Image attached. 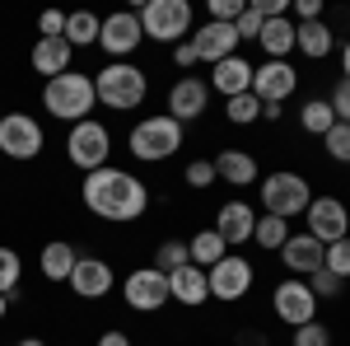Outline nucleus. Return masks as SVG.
<instances>
[{"label":"nucleus","instance_id":"c9c22d12","mask_svg":"<svg viewBox=\"0 0 350 346\" xmlns=\"http://www.w3.org/2000/svg\"><path fill=\"white\" fill-rule=\"evenodd\" d=\"M341 286H346V281H336L332 271H313V276H308V291L318 295V304H323V299H336Z\"/></svg>","mask_w":350,"mask_h":346},{"label":"nucleus","instance_id":"37998d69","mask_svg":"<svg viewBox=\"0 0 350 346\" xmlns=\"http://www.w3.org/2000/svg\"><path fill=\"white\" fill-rule=\"evenodd\" d=\"M295 14H299V24H313V19H323V0H299Z\"/></svg>","mask_w":350,"mask_h":346},{"label":"nucleus","instance_id":"f3484780","mask_svg":"<svg viewBox=\"0 0 350 346\" xmlns=\"http://www.w3.org/2000/svg\"><path fill=\"white\" fill-rule=\"evenodd\" d=\"M191 47H196V56L201 61H224V56H239V33H234V24H201L196 28V38H191Z\"/></svg>","mask_w":350,"mask_h":346},{"label":"nucleus","instance_id":"49530a36","mask_svg":"<svg viewBox=\"0 0 350 346\" xmlns=\"http://www.w3.org/2000/svg\"><path fill=\"white\" fill-rule=\"evenodd\" d=\"M341 80H350V38H346V47H341Z\"/></svg>","mask_w":350,"mask_h":346},{"label":"nucleus","instance_id":"473e14b6","mask_svg":"<svg viewBox=\"0 0 350 346\" xmlns=\"http://www.w3.org/2000/svg\"><path fill=\"white\" fill-rule=\"evenodd\" d=\"M187 262H191V258H187V243H183V239H168L159 253H154V267H159L163 276L178 271V267H187Z\"/></svg>","mask_w":350,"mask_h":346},{"label":"nucleus","instance_id":"bb28decb","mask_svg":"<svg viewBox=\"0 0 350 346\" xmlns=\"http://www.w3.org/2000/svg\"><path fill=\"white\" fill-rule=\"evenodd\" d=\"M98 28H103V19L98 14H89V10H75V14H66V42L70 47H94L98 42Z\"/></svg>","mask_w":350,"mask_h":346},{"label":"nucleus","instance_id":"09e8293b","mask_svg":"<svg viewBox=\"0 0 350 346\" xmlns=\"http://www.w3.org/2000/svg\"><path fill=\"white\" fill-rule=\"evenodd\" d=\"M19 346H47V342H42V337H24Z\"/></svg>","mask_w":350,"mask_h":346},{"label":"nucleus","instance_id":"20e7f679","mask_svg":"<svg viewBox=\"0 0 350 346\" xmlns=\"http://www.w3.org/2000/svg\"><path fill=\"white\" fill-rule=\"evenodd\" d=\"M126 150H131V160H140V164H163L168 155L183 150V122H173L168 112L145 117V122H135V127H131Z\"/></svg>","mask_w":350,"mask_h":346},{"label":"nucleus","instance_id":"4be33fe9","mask_svg":"<svg viewBox=\"0 0 350 346\" xmlns=\"http://www.w3.org/2000/svg\"><path fill=\"white\" fill-rule=\"evenodd\" d=\"M168 295L178 299V304H187V309H196V304H206L211 299V286H206V271L201 267H178V271H168Z\"/></svg>","mask_w":350,"mask_h":346},{"label":"nucleus","instance_id":"58836bf2","mask_svg":"<svg viewBox=\"0 0 350 346\" xmlns=\"http://www.w3.org/2000/svg\"><path fill=\"white\" fill-rule=\"evenodd\" d=\"M183 183H187V187H211V183H215V164H211V160H191L187 173H183Z\"/></svg>","mask_w":350,"mask_h":346},{"label":"nucleus","instance_id":"7ed1b4c3","mask_svg":"<svg viewBox=\"0 0 350 346\" xmlns=\"http://www.w3.org/2000/svg\"><path fill=\"white\" fill-rule=\"evenodd\" d=\"M94 94H98V103H108L112 112H131V108L145 103L150 80H145V71L131 66V61H108V66L94 75Z\"/></svg>","mask_w":350,"mask_h":346},{"label":"nucleus","instance_id":"8fccbe9b","mask_svg":"<svg viewBox=\"0 0 350 346\" xmlns=\"http://www.w3.org/2000/svg\"><path fill=\"white\" fill-rule=\"evenodd\" d=\"M0 117H5V108H0Z\"/></svg>","mask_w":350,"mask_h":346},{"label":"nucleus","instance_id":"f8f14e48","mask_svg":"<svg viewBox=\"0 0 350 346\" xmlns=\"http://www.w3.org/2000/svg\"><path fill=\"white\" fill-rule=\"evenodd\" d=\"M140 42H145V33H140L135 10H117V14H108L103 28H98V47L108 52V61H126Z\"/></svg>","mask_w":350,"mask_h":346},{"label":"nucleus","instance_id":"79ce46f5","mask_svg":"<svg viewBox=\"0 0 350 346\" xmlns=\"http://www.w3.org/2000/svg\"><path fill=\"white\" fill-rule=\"evenodd\" d=\"M66 33V14L61 10H42V19H38V38H61Z\"/></svg>","mask_w":350,"mask_h":346},{"label":"nucleus","instance_id":"aec40b11","mask_svg":"<svg viewBox=\"0 0 350 346\" xmlns=\"http://www.w3.org/2000/svg\"><path fill=\"white\" fill-rule=\"evenodd\" d=\"M252 225H257V211L247 201H224L215 211V234L224 239V248L229 243H247L252 239Z\"/></svg>","mask_w":350,"mask_h":346},{"label":"nucleus","instance_id":"393cba45","mask_svg":"<svg viewBox=\"0 0 350 346\" xmlns=\"http://www.w3.org/2000/svg\"><path fill=\"white\" fill-rule=\"evenodd\" d=\"M295 47L308 61H323V56H332V47H336V33L323 24V19H313V24H295Z\"/></svg>","mask_w":350,"mask_h":346},{"label":"nucleus","instance_id":"f257e3e1","mask_svg":"<svg viewBox=\"0 0 350 346\" xmlns=\"http://www.w3.org/2000/svg\"><path fill=\"white\" fill-rule=\"evenodd\" d=\"M80 197H84V206L98 215V220H112V225L140 220V215L150 211V187L140 183L135 173L117 169V164H103V169L84 173Z\"/></svg>","mask_w":350,"mask_h":346},{"label":"nucleus","instance_id":"72a5a7b5","mask_svg":"<svg viewBox=\"0 0 350 346\" xmlns=\"http://www.w3.org/2000/svg\"><path fill=\"white\" fill-rule=\"evenodd\" d=\"M323 145L336 164H350V122H336V127L323 136Z\"/></svg>","mask_w":350,"mask_h":346},{"label":"nucleus","instance_id":"a19ab883","mask_svg":"<svg viewBox=\"0 0 350 346\" xmlns=\"http://www.w3.org/2000/svg\"><path fill=\"white\" fill-rule=\"evenodd\" d=\"M332 112H336V122H350V80H336V89H332Z\"/></svg>","mask_w":350,"mask_h":346},{"label":"nucleus","instance_id":"dca6fc26","mask_svg":"<svg viewBox=\"0 0 350 346\" xmlns=\"http://www.w3.org/2000/svg\"><path fill=\"white\" fill-rule=\"evenodd\" d=\"M66 286L80 295V299H103V295H112V267L103 258H80Z\"/></svg>","mask_w":350,"mask_h":346},{"label":"nucleus","instance_id":"2eb2a0df","mask_svg":"<svg viewBox=\"0 0 350 346\" xmlns=\"http://www.w3.org/2000/svg\"><path fill=\"white\" fill-rule=\"evenodd\" d=\"M211 103V84L196 80V75H183V80L168 89V117L173 122H196Z\"/></svg>","mask_w":350,"mask_h":346},{"label":"nucleus","instance_id":"39448f33","mask_svg":"<svg viewBox=\"0 0 350 346\" xmlns=\"http://www.w3.org/2000/svg\"><path fill=\"white\" fill-rule=\"evenodd\" d=\"M135 19L150 42H178L191 33V5L187 0H150L135 10Z\"/></svg>","mask_w":350,"mask_h":346},{"label":"nucleus","instance_id":"ddd939ff","mask_svg":"<svg viewBox=\"0 0 350 346\" xmlns=\"http://www.w3.org/2000/svg\"><path fill=\"white\" fill-rule=\"evenodd\" d=\"M271 299H275V319L290 323V328H304V323L318 319V295L308 291V281H299V276L280 281Z\"/></svg>","mask_w":350,"mask_h":346},{"label":"nucleus","instance_id":"2f4dec72","mask_svg":"<svg viewBox=\"0 0 350 346\" xmlns=\"http://www.w3.org/2000/svg\"><path fill=\"white\" fill-rule=\"evenodd\" d=\"M224 112H229V122H234V127H247V122H257V117H262V103H257V94L247 89V94H239V99H224Z\"/></svg>","mask_w":350,"mask_h":346},{"label":"nucleus","instance_id":"0eeeda50","mask_svg":"<svg viewBox=\"0 0 350 346\" xmlns=\"http://www.w3.org/2000/svg\"><path fill=\"white\" fill-rule=\"evenodd\" d=\"M66 155H70V164L75 169H84V173H94V169H103L112 155V136L103 122H75L70 127V136H66Z\"/></svg>","mask_w":350,"mask_h":346},{"label":"nucleus","instance_id":"423d86ee","mask_svg":"<svg viewBox=\"0 0 350 346\" xmlns=\"http://www.w3.org/2000/svg\"><path fill=\"white\" fill-rule=\"evenodd\" d=\"M308 201H313V187H308L304 173L280 169V173H267V178H262V206H267V215L290 220V215L308 211Z\"/></svg>","mask_w":350,"mask_h":346},{"label":"nucleus","instance_id":"e433bc0d","mask_svg":"<svg viewBox=\"0 0 350 346\" xmlns=\"http://www.w3.org/2000/svg\"><path fill=\"white\" fill-rule=\"evenodd\" d=\"M295 346H332V332L313 319V323H304V328H295Z\"/></svg>","mask_w":350,"mask_h":346},{"label":"nucleus","instance_id":"f03ea898","mask_svg":"<svg viewBox=\"0 0 350 346\" xmlns=\"http://www.w3.org/2000/svg\"><path fill=\"white\" fill-rule=\"evenodd\" d=\"M98 103V94H94V75H80V71H66V75H56V80L42 84V108L52 112L56 122H89V112Z\"/></svg>","mask_w":350,"mask_h":346},{"label":"nucleus","instance_id":"a878e982","mask_svg":"<svg viewBox=\"0 0 350 346\" xmlns=\"http://www.w3.org/2000/svg\"><path fill=\"white\" fill-rule=\"evenodd\" d=\"M75 262H80V253H75V243H66V239H52L42 248V258H38V267H42L47 281H70Z\"/></svg>","mask_w":350,"mask_h":346},{"label":"nucleus","instance_id":"9b49d317","mask_svg":"<svg viewBox=\"0 0 350 346\" xmlns=\"http://www.w3.org/2000/svg\"><path fill=\"white\" fill-rule=\"evenodd\" d=\"M304 220H308V234L323 243V248L350 234V211H346V201H336V197H313Z\"/></svg>","mask_w":350,"mask_h":346},{"label":"nucleus","instance_id":"f704fd0d","mask_svg":"<svg viewBox=\"0 0 350 346\" xmlns=\"http://www.w3.org/2000/svg\"><path fill=\"white\" fill-rule=\"evenodd\" d=\"M19 276H24V262H19V253L14 248H0V295H10L19 286Z\"/></svg>","mask_w":350,"mask_h":346},{"label":"nucleus","instance_id":"5701e85b","mask_svg":"<svg viewBox=\"0 0 350 346\" xmlns=\"http://www.w3.org/2000/svg\"><path fill=\"white\" fill-rule=\"evenodd\" d=\"M211 164H215V178H224V183H234V187L257 183V160H252L247 150H219Z\"/></svg>","mask_w":350,"mask_h":346},{"label":"nucleus","instance_id":"de8ad7c7","mask_svg":"<svg viewBox=\"0 0 350 346\" xmlns=\"http://www.w3.org/2000/svg\"><path fill=\"white\" fill-rule=\"evenodd\" d=\"M5 314H10V295H0V319H5Z\"/></svg>","mask_w":350,"mask_h":346},{"label":"nucleus","instance_id":"4c0bfd02","mask_svg":"<svg viewBox=\"0 0 350 346\" xmlns=\"http://www.w3.org/2000/svg\"><path fill=\"white\" fill-rule=\"evenodd\" d=\"M262 24H267V19H262V14H257V10L247 5V10L239 14V24H234V33H239V42H257V33H262Z\"/></svg>","mask_w":350,"mask_h":346},{"label":"nucleus","instance_id":"ea45409f","mask_svg":"<svg viewBox=\"0 0 350 346\" xmlns=\"http://www.w3.org/2000/svg\"><path fill=\"white\" fill-rule=\"evenodd\" d=\"M243 10H247L243 0H211V19H215V24H239Z\"/></svg>","mask_w":350,"mask_h":346},{"label":"nucleus","instance_id":"cd10ccee","mask_svg":"<svg viewBox=\"0 0 350 346\" xmlns=\"http://www.w3.org/2000/svg\"><path fill=\"white\" fill-rule=\"evenodd\" d=\"M187 258H191V267H201V271H211V267L224 258V239H219L215 230H201V234H191V243H187Z\"/></svg>","mask_w":350,"mask_h":346},{"label":"nucleus","instance_id":"9d476101","mask_svg":"<svg viewBox=\"0 0 350 346\" xmlns=\"http://www.w3.org/2000/svg\"><path fill=\"white\" fill-rule=\"evenodd\" d=\"M206 286H211V299H243L252 291V262L239 258V253H224L211 271H206Z\"/></svg>","mask_w":350,"mask_h":346},{"label":"nucleus","instance_id":"412c9836","mask_svg":"<svg viewBox=\"0 0 350 346\" xmlns=\"http://www.w3.org/2000/svg\"><path fill=\"white\" fill-rule=\"evenodd\" d=\"M70 56H75V47H70L66 38H38L28 61H33V71H38V75L56 80V75H66V71H70Z\"/></svg>","mask_w":350,"mask_h":346},{"label":"nucleus","instance_id":"7c9ffc66","mask_svg":"<svg viewBox=\"0 0 350 346\" xmlns=\"http://www.w3.org/2000/svg\"><path fill=\"white\" fill-rule=\"evenodd\" d=\"M323 271H332L336 281H350V234L323 248Z\"/></svg>","mask_w":350,"mask_h":346},{"label":"nucleus","instance_id":"6ab92c4d","mask_svg":"<svg viewBox=\"0 0 350 346\" xmlns=\"http://www.w3.org/2000/svg\"><path fill=\"white\" fill-rule=\"evenodd\" d=\"M211 89L215 94H224V99H239V94H247L252 89V61H243V56H224V61H215L211 66Z\"/></svg>","mask_w":350,"mask_h":346},{"label":"nucleus","instance_id":"b1692460","mask_svg":"<svg viewBox=\"0 0 350 346\" xmlns=\"http://www.w3.org/2000/svg\"><path fill=\"white\" fill-rule=\"evenodd\" d=\"M257 42H262V52L271 61H285V56L295 52V19L290 14H280V19H267L262 33H257Z\"/></svg>","mask_w":350,"mask_h":346},{"label":"nucleus","instance_id":"a211bd4d","mask_svg":"<svg viewBox=\"0 0 350 346\" xmlns=\"http://www.w3.org/2000/svg\"><path fill=\"white\" fill-rule=\"evenodd\" d=\"M280 262L290 267L299 281H308L313 271H323V243L313 239L308 230H304V234H290V239H285V248H280Z\"/></svg>","mask_w":350,"mask_h":346},{"label":"nucleus","instance_id":"a18cd8bd","mask_svg":"<svg viewBox=\"0 0 350 346\" xmlns=\"http://www.w3.org/2000/svg\"><path fill=\"white\" fill-rule=\"evenodd\" d=\"M98 346H131V337H126V332H117V328H108V332L98 337Z\"/></svg>","mask_w":350,"mask_h":346},{"label":"nucleus","instance_id":"c85d7f7f","mask_svg":"<svg viewBox=\"0 0 350 346\" xmlns=\"http://www.w3.org/2000/svg\"><path fill=\"white\" fill-rule=\"evenodd\" d=\"M299 127H304L308 136H327L332 127H336V112H332L327 99H308V103L299 108Z\"/></svg>","mask_w":350,"mask_h":346},{"label":"nucleus","instance_id":"1a4fd4ad","mask_svg":"<svg viewBox=\"0 0 350 346\" xmlns=\"http://www.w3.org/2000/svg\"><path fill=\"white\" fill-rule=\"evenodd\" d=\"M122 299L131 304L135 314H154V309H163L173 299L168 295V276H163L159 267H140V271H131L122 281Z\"/></svg>","mask_w":350,"mask_h":346},{"label":"nucleus","instance_id":"4468645a","mask_svg":"<svg viewBox=\"0 0 350 346\" xmlns=\"http://www.w3.org/2000/svg\"><path fill=\"white\" fill-rule=\"evenodd\" d=\"M295 89H299V71L290 61H262V66H252V94H257V103H285Z\"/></svg>","mask_w":350,"mask_h":346},{"label":"nucleus","instance_id":"6e6552de","mask_svg":"<svg viewBox=\"0 0 350 346\" xmlns=\"http://www.w3.org/2000/svg\"><path fill=\"white\" fill-rule=\"evenodd\" d=\"M47 145V132L38 127V117L28 112H5L0 117V155L10 160H38Z\"/></svg>","mask_w":350,"mask_h":346},{"label":"nucleus","instance_id":"c756f323","mask_svg":"<svg viewBox=\"0 0 350 346\" xmlns=\"http://www.w3.org/2000/svg\"><path fill=\"white\" fill-rule=\"evenodd\" d=\"M252 239L262 243V248H275V253H280L285 239H290V225H285L280 215H262V220L252 225Z\"/></svg>","mask_w":350,"mask_h":346},{"label":"nucleus","instance_id":"c03bdc74","mask_svg":"<svg viewBox=\"0 0 350 346\" xmlns=\"http://www.w3.org/2000/svg\"><path fill=\"white\" fill-rule=\"evenodd\" d=\"M173 61H178L183 71H191V66H196L201 56H196V47H191V42H178V47H173Z\"/></svg>","mask_w":350,"mask_h":346}]
</instances>
